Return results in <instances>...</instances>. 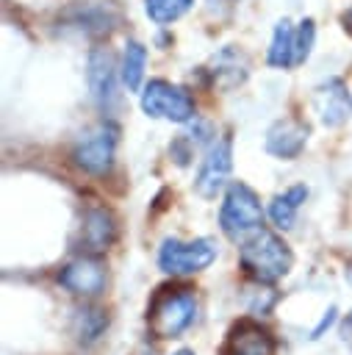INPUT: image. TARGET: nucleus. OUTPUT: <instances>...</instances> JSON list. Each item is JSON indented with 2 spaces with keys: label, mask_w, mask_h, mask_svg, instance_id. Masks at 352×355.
<instances>
[{
  "label": "nucleus",
  "mask_w": 352,
  "mask_h": 355,
  "mask_svg": "<svg viewBox=\"0 0 352 355\" xmlns=\"http://www.w3.org/2000/svg\"><path fill=\"white\" fill-rule=\"evenodd\" d=\"M194 0H144V8H147V17L158 25H169L175 19H180L188 8H191Z\"/></svg>",
  "instance_id": "obj_19"
},
{
  "label": "nucleus",
  "mask_w": 352,
  "mask_h": 355,
  "mask_svg": "<svg viewBox=\"0 0 352 355\" xmlns=\"http://www.w3.org/2000/svg\"><path fill=\"white\" fill-rule=\"evenodd\" d=\"M230 166H233V139L225 133L222 139H213L205 158H202V166L194 178V189L200 197H216V191L227 183V175H230Z\"/></svg>",
  "instance_id": "obj_7"
},
{
  "label": "nucleus",
  "mask_w": 352,
  "mask_h": 355,
  "mask_svg": "<svg viewBox=\"0 0 352 355\" xmlns=\"http://www.w3.org/2000/svg\"><path fill=\"white\" fill-rule=\"evenodd\" d=\"M305 197H308V186H305V183H297V186L285 189L283 194H274L272 202H269V216H272V222H274L280 230H288V227L294 225L297 211H299V205L305 202Z\"/></svg>",
  "instance_id": "obj_16"
},
{
  "label": "nucleus",
  "mask_w": 352,
  "mask_h": 355,
  "mask_svg": "<svg viewBox=\"0 0 352 355\" xmlns=\"http://www.w3.org/2000/svg\"><path fill=\"white\" fill-rule=\"evenodd\" d=\"M341 336H344L346 341H352V313L344 319V324H341Z\"/></svg>",
  "instance_id": "obj_22"
},
{
  "label": "nucleus",
  "mask_w": 352,
  "mask_h": 355,
  "mask_svg": "<svg viewBox=\"0 0 352 355\" xmlns=\"http://www.w3.org/2000/svg\"><path fill=\"white\" fill-rule=\"evenodd\" d=\"M346 280L352 283V261H349V266H346Z\"/></svg>",
  "instance_id": "obj_25"
},
{
  "label": "nucleus",
  "mask_w": 352,
  "mask_h": 355,
  "mask_svg": "<svg viewBox=\"0 0 352 355\" xmlns=\"http://www.w3.org/2000/svg\"><path fill=\"white\" fill-rule=\"evenodd\" d=\"M141 111L155 119L188 122L194 116V97L188 94V89L169 80H150L141 92Z\"/></svg>",
  "instance_id": "obj_5"
},
{
  "label": "nucleus",
  "mask_w": 352,
  "mask_h": 355,
  "mask_svg": "<svg viewBox=\"0 0 352 355\" xmlns=\"http://www.w3.org/2000/svg\"><path fill=\"white\" fill-rule=\"evenodd\" d=\"M211 67L213 69H208V72L213 75V83L222 89H230L247 78V58L233 47H225L219 55H213Z\"/></svg>",
  "instance_id": "obj_15"
},
{
  "label": "nucleus",
  "mask_w": 352,
  "mask_h": 355,
  "mask_svg": "<svg viewBox=\"0 0 352 355\" xmlns=\"http://www.w3.org/2000/svg\"><path fill=\"white\" fill-rule=\"evenodd\" d=\"M313 108L324 128H338L352 116V94L341 78H330L316 86Z\"/></svg>",
  "instance_id": "obj_10"
},
{
  "label": "nucleus",
  "mask_w": 352,
  "mask_h": 355,
  "mask_svg": "<svg viewBox=\"0 0 352 355\" xmlns=\"http://www.w3.org/2000/svg\"><path fill=\"white\" fill-rule=\"evenodd\" d=\"M341 22H344V28H346V33H352V8H349V11L344 14V17H341Z\"/></svg>",
  "instance_id": "obj_23"
},
{
  "label": "nucleus",
  "mask_w": 352,
  "mask_h": 355,
  "mask_svg": "<svg viewBox=\"0 0 352 355\" xmlns=\"http://www.w3.org/2000/svg\"><path fill=\"white\" fill-rule=\"evenodd\" d=\"M144 67H147V47L139 44V42H127L125 44V55H122V80H125L127 92H139L141 89Z\"/></svg>",
  "instance_id": "obj_18"
},
{
  "label": "nucleus",
  "mask_w": 352,
  "mask_h": 355,
  "mask_svg": "<svg viewBox=\"0 0 352 355\" xmlns=\"http://www.w3.org/2000/svg\"><path fill=\"white\" fill-rule=\"evenodd\" d=\"M86 78H89V92H91L94 103L103 108L111 105L116 97V64H114V55L108 47H94L89 53Z\"/></svg>",
  "instance_id": "obj_12"
},
{
  "label": "nucleus",
  "mask_w": 352,
  "mask_h": 355,
  "mask_svg": "<svg viewBox=\"0 0 352 355\" xmlns=\"http://www.w3.org/2000/svg\"><path fill=\"white\" fill-rule=\"evenodd\" d=\"M216 261V244L211 239H166L158 250V266L166 275H194Z\"/></svg>",
  "instance_id": "obj_4"
},
{
  "label": "nucleus",
  "mask_w": 352,
  "mask_h": 355,
  "mask_svg": "<svg viewBox=\"0 0 352 355\" xmlns=\"http://www.w3.org/2000/svg\"><path fill=\"white\" fill-rule=\"evenodd\" d=\"M75 336H78V341H83V344H91V341H97L100 336H103V330L108 327V313L103 311V308H94V305H83V308H78V313H75Z\"/></svg>",
  "instance_id": "obj_17"
},
{
  "label": "nucleus",
  "mask_w": 352,
  "mask_h": 355,
  "mask_svg": "<svg viewBox=\"0 0 352 355\" xmlns=\"http://www.w3.org/2000/svg\"><path fill=\"white\" fill-rule=\"evenodd\" d=\"M313 39H316V25H313V19H302V22L297 25V67L310 55Z\"/></svg>",
  "instance_id": "obj_20"
},
{
  "label": "nucleus",
  "mask_w": 352,
  "mask_h": 355,
  "mask_svg": "<svg viewBox=\"0 0 352 355\" xmlns=\"http://www.w3.org/2000/svg\"><path fill=\"white\" fill-rule=\"evenodd\" d=\"M266 61H269L272 67H280V69L297 67V28H294L288 19H280V22L274 25Z\"/></svg>",
  "instance_id": "obj_14"
},
{
  "label": "nucleus",
  "mask_w": 352,
  "mask_h": 355,
  "mask_svg": "<svg viewBox=\"0 0 352 355\" xmlns=\"http://www.w3.org/2000/svg\"><path fill=\"white\" fill-rule=\"evenodd\" d=\"M333 322H335V308H330V311H327V313L322 316V322H319V327H316V330L310 333V338H319V336H322V333H324V330H327V327H330Z\"/></svg>",
  "instance_id": "obj_21"
},
{
  "label": "nucleus",
  "mask_w": 352,
  "mask_h": 355,
  "mask_svg": "<svg viewBox=\"0 0 352 355\" xmlns=\"http://www.w3.org/2000/svg\"><path fill=\"white\" fill-rule=\"evenodd\" d=\"M116 239V219L108 208H89L83 214V225H80V241L86 244L89 252H105Z\"/></svg>",
  "instance_id": "obj_13"
},
{
  "label": "nucleus",
  "mask_w": 352,
  "mask_h": 355,
  "mask_svg": "<svg viewBox=\"0 0 352 355\" xmlns=\"http://www.w3.org/2000/svg\"><path fill=\"white\" fill-rule=\"evenodd\" d=\"M308 125L294 119V116H285V119H277L269 130H266V153L274 155V158H283V161H291L297 158L305 144H308Z\"/></svg>",
  "instance_id": "obj_11"
},
{
  "label": "nucleus",
  "mask_w": 352,
  "mask_h": 355,
  "mask_svg": "<svg viewBox=\"0 0 352 355\" xmlns=\"http://www.w3.org/2000/svg\"><path fill=\"white\" fill-rule=\"evenodd\" d=\"M105 280H108L105 263H103L94 252L69 261V263L58 272V283H61L69 294H75V297H89V300L105 291Z\"/></svg>",
  "instance_id": "obj_8"
},
{
  "label": "nucleus",
  "mask_w": 352,
  "mask_h": 355,
  "mask_svg": "<svg viewBox=\"0 0 352 355\" xmlns=\"http://www.w3.org/2000/svg\"><path fill=\"white\" fill-rule=\"evenodd\" d=\"M219 227L236 244L244 241L247 236H252L258 227H263L261 200H258V194L247 183L236 180V183L227 186L225 200H222V208H219Z\"/></svg>",
  "instance_id": "obj_3"
},
{
  "label": "nucleus",
  "mask_w": 352,
  "mask_h": 355,
  "mask_svg": "<svg viewBox=\"0 0 352 355\" xmlns=\"http://www.w3.org/2000/svg\"><path fill=\"white\" fill-rule=\"evenodd\" d=\"M197 316V297L191 286H161L147 305V327L155 338L183 336Z\"/></svg>",
  "instance_id": "obj_2"
},
{
  "label": "nucleus",
  "mask_w": 352,
  "mask_h": 355,
  "mask_svg": "<svg viewBox=\"0 0 352 355\" xmlns=\"http://www.w3.org/2000/svg\"><path fill=\"white\" fill-rule=\"evenodd\" d=\"M238 263L255 283H277L294 266L291 247L266 227H258L252 236L238 241Z\"/></svg>",
  "instance_id": "obj_1"
},
{
  "label": "nucleus",
  "mask_w": 352,
  "mask_h": 355,
  "mask_svg": "<svg viewBox=\"0 0 352 355\" xmlns=\"http://www.w3.org/2000/svg\"><path fill=\"white\" fill-rule=\"evenodd\" d=\"M116 136H119V128L114 122H100L94 130H89L75 144V150H72L75 164L89 175H105L114 164Z\"/></svg>",
  "instance_id": "obj_6"
},
{
  "label": "nucleus",
  "mask_w": 352,
  "mask_h": 355,
  "mask_svg": "<svg viewBox=\"0 0 352 355\" xmlns=\"http://www.w3.org/2000/svg\"><path fill=\"white\" fill-rule=\"evenodd\" d=\"M172 355H194V352H191V349H186V347H183V349H177V352H172Z\"/></svg>",
  "instance_id": "obj_24"
},
{
  "label": "nucleus",
  "mask_w": 352,
  "mask_h": 355,
  "mask_svg": "<svg viewBox=\"0 0 352 355\" xmlns=\"http://www.w3.org/2000/svg\"><path fill=\"white\" fill-rule=\"evenodd\" d=\"M277 344H274V336L255 319H238L222 347H219V355H274Z\"/></svg>",
  "instance_id": "obj_9"
}]
</instances>
